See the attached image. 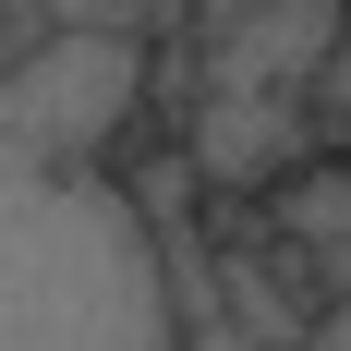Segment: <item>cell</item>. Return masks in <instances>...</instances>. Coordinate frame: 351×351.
Masks as SVG:
<instances>
[{
	"mask_svg": "<svg viewBox=\"0 0 351 351\" xmlns=\"http://www.w3.org/2000/svg\"><path fill=\"white\" fill-rule=\"evenodd\" d=\"M0 351H182L158 230L109 170L0 145Z\"/></svg>",
	"mask_w": 351,
	"mask_h": 351,
	"instance_id": "1",
	"label": "cell"
},
{
	"mask_svg": "<svg viewBox=\"0 0 351 351\" xmlns=\"http://www.w3.org/2000/svg\"><path fill=\"white\" fill-rule=\"evenodd\" d=\"M145 109V36L109 25H36L0 61V145H25L49 170H109Z\"/></svg>",
	"mask_w": 351,
	"mask_h": 351,
	"instance_id": "2",
	"label": "cell"
},
{
	"mask_svg": "<svg viewBox=\"0 0 351 351\" xmlns=\"http://www.w3.org/2000/svg\"><path fill=\"white\" fill-rule=\"evenodd\" d=\"M303 73H339V0H254L206 36V97H291Z\"/></svg>",
	"mask_w": 351,
	"mask_h": 351,
	"instance_id": "3",
	"label": "cell"
},
{
	"mask_svg": "<svg viewBox=\"0 0 351 351\" xmlns=\"http://www.w3.org/2000/svg\"><path fill=\"white\" fill-rule=\"evenodd\" d=\"M315 145H327V109H291V97H206L182 170L230 182V194H267V182H279L291 158H315Z\"/></svg>",
	"mask_w": 351,
	"mask_h": 351,
	"instance_id": "4",
	"label": "cell"
},
{
	"mask_svg": "<svg viewBox=\"0 0 351 351\" xmlns=\"http://www.w3.org/2000/svg\"><path fill=\"white\" fill-rule=\"evenodd\" d=\"M182 12H194V36H218L230 12H254V0H182Z\"/></svg>",
	"mask_w": 351,
	"mask_h": 351,
	"instance_id": "5",
	"label": "cell"
},
{
	"mask_svg": "<svg viewBox=\"0 0 351 351\" xmlns=\"http://www.w3.org/2000/svg\"><path fill=\"white\" fill-rule=\"evenodd\" d=\"M303 351H351V327H339V315H315V327H303Z\"/></svg>",
	"mask_w": 351,
	"mask_h": 351,
	"instance_id": "6",
	"label": "cell"
}]
</instances>
